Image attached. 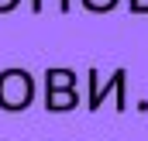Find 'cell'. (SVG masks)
Returning <instances> with one entry per match:
<instances>
[{
    "label": "cell",
    "instance_id": "cell-1",
    "mask_svg": "<svg viewBox=\"0 0 148 141\" xmlns=\"http://www.w3.org/2000/svg\"><path fill=\"white\" fill-rule=\"evenodd\" d=\"M28 97H31L28 72L14 69V72H3L0 76V103L7 107V110H21V107L28 103Z\"/></svg>",
    "mask_w": 148,
    "mask_h": 141
},
{
    "label": "cell",
    "instance_id": "cell-2",
    "mask_svg": "<svg viewBox=\"0 0 148 141\" xmlns=\"http://www.w3.org/2000/svg\"><path fill=\"white\" fill-rule=\"evenodd\" d=\"M124 83H127V72L117 69V72L110 76V83H107V86H100V90H93V93H90V110H97V107L103 103V97H107V93H117V110H124Z\"/></svg>",
    "mask_w": 148,
    "mask_h": 141
},
{
    "label": "cell",
    "instance_id": "cell-3",
    "mask_svg": "<svg viewBox=\"0 0 148 141\" xmlns=\"http://www.w3.org/2000/svg\"><path fill=\"white\" fill-rule=\"evenodd\" d=\"M73 103H76L73 90H66V93L52 90V97H48V107H52V110H73Z\"/></svg>",
    "mask_w": 148,
    "mask_h": 141
},
{
    "label": "cell",
    "instance_id": "cell-4",
    "mask_svg": "<svg viewBox=\"0 0 148 141\" xmlns=\"http://www.w3.org/2000/svg\"><path fill=\"white\" fill-rule=\"evenodd\" d=\"M48 83H52V90H59V86H66V90H69V86H73V72H69V69H66V72L52 69V72H48Z\"/></svg>",
    "mask_w": 148,
    "mask_h": 141
},
{
    "label": "cell",
    "instance_id": "cell-5",
    "mask_svg": "<svg viewBox=\"0 0 148 141\" xmlns=\"http://www.w3.org/2000/svg\"><path fill=\"white\" fill-rule=\"evenodd\" d=\"M83 3H86L90 10H110V7L117 3V0H83Z\"/></svg>",
    "mask_w": 148,
    "mask_h": 141
},
{
    "label": "cell",
    "instance_id": "cell-6",
    "mask_svg": "<svg viewBox=\"0 0 148 141\" xmlns=\"http://www.w3.org/2000/svg\"><path fill=\"white\" fill-rule=\"evenodd\" d=\"M131 10H134V14H145V17H148V0H131Z\"/></svg>",
    "mask_w": 148,
    "mask_h": 141
},
{
    "label": "cell",
    "instance_id": "cell-7",
    "mask_svg": "<svg viewBox=\"0 0 148 141\" xmlns=\"http://www.w3.org/2000/svg\"><path fill=\"white\" fill-rule=\"evenodd\" d=\"M0 7H14V0H0Z\"/></svg>",
    "mask_w": 148,
    "mask_h": 141
}]
</instances>
